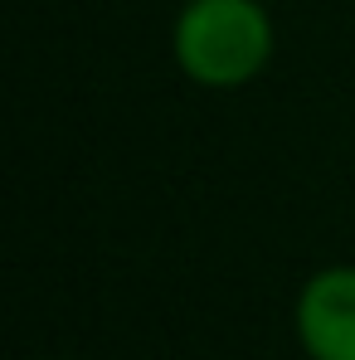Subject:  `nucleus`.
Returning <instances> with one entry per match:
<instances>
[{
    "mask_svg": "<svg viewBox=\"0 0 355 360\" xmlns=\"http://www.w3.org/2000/svg\"><path fill=\"white\" fill-rule=\"evenodd\" d=\"M297 331L316 360H355V268H331L306 283Z\"/></svg>",
    "mask_w": 355,
    "mask_h": 360,
    "instance_id": "f03ea898",
    "label": "nucleus"
},
{
    "mask_svg": "<svg viewBox=\"0 0 355 360\" xmlns=\"http://www.w3.org/2000/svg\"><path fill=\"white\" fill-rule=\"evenodd\" d=\"M268 49L273 30L253 0H190L176 25L180 68L209 88L248 83L268 63Z\"/></svg>",
    "mask_w": 355,
    "mask_h": 360,
    "instance_id": "f257e3e1",
    "label": "nucleus"
}]
</instances>
